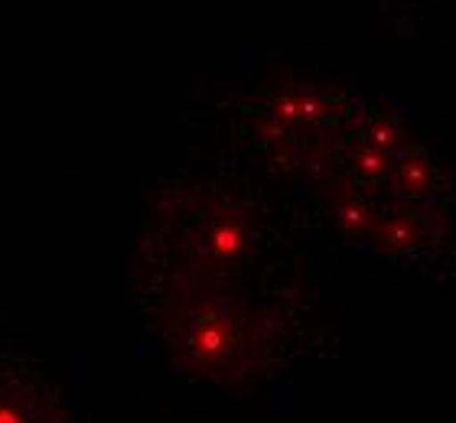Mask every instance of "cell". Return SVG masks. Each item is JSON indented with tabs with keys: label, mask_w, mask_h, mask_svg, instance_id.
Listing matches in <instances>:
<instances>
[{
	"label": "cell",
	"mask_w": 456,
	"mask_h": 423,
	"mask_svg": "<svg viewBox=\"0 0 456 423\" xmlns=\"http://www.w3.org/2000/svg\"><path fill=\"white\" fill-rule=\"evenodd\" d=\"M294 216L241 169L180 173L151 189L127 271L143 342L170 375L251 397L290 368L314 313Z\"/></svg>",
	"instance_id": "6da1fadb"
},
{
	"label": "cell",
	"mask_w": 456,
	"mask_h": 423,
	"mask_svg": "<svg viewBox=\"0 0 456 423\" xmlns=\"http://www.w3.org/2000/svg\"><path fill=\"white\" fill-rule=\"evenodd\" d=\"M0 423H92L76 375L0 316Z\"/></svg>",
	"instance_id": "7a4b0ae2"
},
{
	"label": "cell",
	"mask_w": 456,
	"mask_h": 423,
	"mask_svg": "<svg viewBox=\"0 0 456 423\" xmlns=\"http://www.w3.org/2000/svg\"><path fill=\"white\" fill-rule=\"evenodd\" d=\"M381 4H391V7H411V4H418V7H424V4H437V0H381Z\"/></svg>",
	"instance_id": "3957f363"
}]
</instances>
